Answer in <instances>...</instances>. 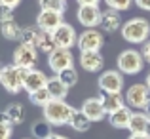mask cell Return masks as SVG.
Segmentation results:
<instances>
[{
    "mask_svg": "<svg viewBox=\"0 0 150 139\" xmlns=\"http://www.w3.org/2000/svg\"><path fill=\"white\" fill-rule=\"evenodd\" d=\"M122 38L129 44H144L150 40V23L144 17H131L122 25Z\"/></svg>",
    "mask_w": 150,
    "mask_h": 139,
    "instance_id": "cell-1",
    "label": "cell"
},
{
    "mask_svg": "<svg viewBox=\"0 0 150 139\" xmlns=\"http://www.w3.org/2000/svg\"><path fill=\"white\" fill-rule=\"evenodd\" d=\"M72 113H74V107H70L67 101L51 99L44 107V120L50 122L51 126H69Z\"/></svg>",
    "mask_w": 150,
    "mask_h": 139,
    "instance_id": "cell-2",
    "label": "cell"
},
{
    "mask_svg": "<svg viewBox=\"0 0 150 139\" xmlns=\"http://www.w3.org/2000/svg\"><path fill=\"white\" fill-rule=\"evenodd\" d=\"M25 74H27V69L15 67L13 63H11V65H6V67H4V71H2V76H0V84L4 86V90H6V92L19 93L23 90Z\"/></svg>",
    "mask_w": 150,
    "mask_h": 139,
    "instance_id": "cell-3",
    "label": "cell"
},
{
    "mask_svg": "<svg viewBox=\"0 0 150 139\" xmlns=\"http://www.w3.org/2000/svg\"><path fill=\"white\" fill-rule=\"evenodd\" d=\"M116 65H118V71L122 74H137L143 71L144 67V59H143V53L137 50H124L116 59Z\"/></svg>",
    "mask_w": 150,
    "mask_h": 139,
    "instance_id": "cell-4",
    "label": "cell"
},
{
    "mask_svg": "<svg viewBox=\"0 0 150 139\" xmlns=\"http://www.w3.org/2000/svg\"><path fill=\"white\" fill-rule=\"evenodd\" d=\"M150 103V90L146 84H133L125 92V105L135 110H144Z\"/></svg>",
    "mask_w": 150,
    "mask_h": 139,
    "instance_id": "cell-5",
    "label": "cell"
},
{
    "mask_svg": "<svg viewBox=\"0 0 150 139\" xmlns=\"http://www.w3.org/2000/svg\"><path fill=\"white\" fill-rule=\"evenodd\" d=\"M48 65H50V69L53 71L55 74H61L63 71L72 69L74 67V55H72L70 50L55 48V50L48 55Z\"/></svg>",
    "mask_w": 150,
    "mask_h": 139,
    "instance_id": "cell-6",
    "label": "cell"
},
{
    "mask_svg": "<svg viewBox=\"0 0 150 139\" xmlns=\"http://www.w3.org/2000/svg\"><path fill=\"white\" fill-rule=\"evenodd\" d=\"M97 86H99V90L103 93H122V88H124V74L118 69L105 71L99 76V80H97Z\"/></svg>",
    "mask_w": 150,
    "mask_h": 139,
    "instance_id": "cell-7",
    "label": "cell"
},
{
    "mask_svg": "<svg viewBox=\"0 0 150 139\" xmlns=\"http://www.w3.org/2000/svg\"><path fill=\"white\" fill-rule=\"evenodd\" d=\"M103 44H105V36L99 29H86L84 33L78 34L76 42L80 51H101Z\"/></svg>",
    "mask_w": 150,
    "mask_h": 139,
    "instance_id": "cell-8",
    "label": "cell"
},
{
    "mask_svg": "<svg viewBox=\"0 0 150 139\" xmlns=\"http://www.w3.org/2000/svg\"><path fill=\"white\" fill-rule=\"evenodd\" d=\"M38 61V50L34 46H27V44H19L13 51V65L21 67V69H34Z\"/></svg>",
    "mask_w": 150,
    "mask_h": 139,
    "instance_id": "cell-9",
    "label": "cell"
},
{
    "mask_svg": "<svg viewBox=\"0 0 150 139\" xmlns=\"http://www.w3.org/2000/svg\"><path fill=\"white\" fill-rule=\"evenodd\" d=\"M53 40H55V46L57 48H65V50H70L72 46H76L78 42V34L74 31L72 25L69 23H63L61 27L53 31Z\"/></svg>",
    "mask_w": 150,
    "mask_h": 139,
    "instance_id": "cell-10",
    "label": "cell"
},
{
    "mask_svg": "<svg viewBox=\"0 0 150 139\" xmlns=\"http://www.w3.org/2000/svg\"><path fill=\"white\" fill-rule=\"evenodd\" d=\"M101 15L103 11L99 10V6H78L76 11L78 23L86 29H95L97 25H101Z\"/></svg>",
    "mask_w": 150,
    "mask_h": 139,
    "instance_id": "cell-11",
    "label": "cell"
},
{
    "mask_svg": "<svg viewBox=\"0 0 150 139\" xmlns=\"http://www.w3.org/2000/svg\"><path fill=\"white\" fill-rule=\"evenodd\" d=\"M63 14L59 11H51V10H40L36 17V27L42 31H48V33H53L57 27L63 25Z\"/></svg>",
    "mask_w": 150,
    "mask_h": 139,
    "instance_id": "cell-12",
    "label": "cell"
},
{
    "mask_svg": "<svg viewBox=\"0 0 150 139\" xmlns=\"http://www.w3.org/2000/svg\"><path fill=\"white\" fill-rule=\"evenodd\" d=\"M82 113L89 118L91 122H99L106 116V110H105V105H103L101 97H89L82 103Z\"/></svg>",
    "mask_w": 150,
    "mask_h": 139,
    "instance_id": "cell-13",
    "label": "cell"
},
{
    "mask_svg": "<svg viewBox=\"0 0 150 139\" xmlns=\"http://www.w3.org/2000/svg\"><path fill=\"white\" fill-rule=\"evenodd\" d=\"M48 80H50V78L46 76L42 71L30 69V71H27V74H25L23 90H27L29 93H34V92H38V90L46 88V86H48Z\"/></svg>",
    "mask_w": 150,
    "mask_h": 139,
    "instance_id": "cell-14",
    "label": "cell"
},
{
    "mask_svg": "<svg viewBox=\"0 0 150 139\" xmlns=\"http://www.w3.org/2000/svg\"><path fill=\"white\" fill-rule=\"evenodd\" d=\"M80 65L86 73H101L105 59L101 51H82L80 53Z\"/></svg>",
    "mask_w": 150,
    "mask_h": 139,
    "instance_id": "cell-15",
    "label": "cell"
},
{
    "mask_svg": "<svg viewBox=\"0 0 150 139\" xmlns=\"http://www.w3.org/2000/svg\"><path fill=\"white\" fill-rule=\"evenodd\" d=\"M148 114L144 110H135L131 114V120H129V132L131 135H146V128H148Z\"/></svg>",
    "mask_w": 150,
    "mask_h": 139,
    "instance_id": "cell-16",
    "label": "cell"
},
{
    "mask_svg": "<svg viewBox=\"0 0 150 139\" xmlns=\"http://www.w3.org/2000/svg\"><path fill=\"white\" fill-rule=\"evenodd\" d=\"M0 118L10 122L11 126H19L25 120V107L21 103H11V105H8V109L4 113H0Z\"/></svg>",
    "mask_w": 150,
    "mask_h": 139,
    "instance_id": "cell-17",
    "label": "cell"
},
{
    "mask_svg": "<svg viewBox=\"0 0 150 139\" xmlns=\"http://www.w3.org/2000/svg\"><path fill=\"white\" fill-rule=\"evenodd\" d=\"M101 29L106 31V33H116L118 29L122 27V17H120V11H114L106 8L101 15Z\"/></svg>",
    "mask_w": 150,
    "mask_h": 139,
    "instance_id": "cell-18",
    "label": "cell"
},
{
    "mask_svg": "<svg viewBox=\"0 0 150 139\" xmlns=\"http://www.w3.org/2000/svg\"><path fill=\"white\" fill-rule=\"evenodd\" d=\"M131 114H133V110L125 105V107H122L120 110H116V113H110L108 114V122L112 124V128H116V130H127L129 128V120H131Z\"/></svg>",
    "mask_w": 150,
    "mask_h": 139,
    "instance_id": "cell-19",
    "label": "cell"
},
{
    "mask_svg": "<svg viewBox=\"0 0 150 139\" xmlns=\"http://www.w3.org/2000/svg\"><path fill=\"white\" fill-rule=\"evenodd\" d=\"M34 48L42 53H51L55 50V40H53V33H48V31H42L38 29L36 31V40H34Z\"/></svg>",
    "mask_w": 150,
    "mask_h": 139,
    "instance_id": "cell-20",
    "label": "cell"
},
{
    "mask_svg": "<svg viewBox=\"0 0 150 139\" xmlns=\"http://www.w3.org/2000/svg\"><path fill=\"white\" fill-rule=\"evenodd\" d=\"M99 97H101L103 105H105L106 114L116 113V110H120L122 107H125V97H124L122 93H103V92H101Z\"/></svg>",
    "mask_w": 150,
    "mask_h": 139,
    "instance_id": "cell-21",
    "label": "cell"
},
{
    "mask_svg": "<svg viewBox=\"0 0 150 139\" xmlns=\"http://www.w3.org/2000/svg\"><path fill=\"white\" fill-rule=\"evenodd\" d=\"M48 92L51 95V99H61V101H65L67 99V95H69V86L65 84V82L61 80L59 76H53V78H50L48 80Z\"/></svg>",
    "mask_w": 150,
    "mask_h": 139,
    "instance_id": "cell-22",
    "label": "cell"
},
{
    "mask_svg": "<svg viewBox=\"0 0 150 139\" xmlns=\"http://www.w3.org/2000/svg\"><path fill=\"white\" fill-rule=\"evenodd\" d=\"M69 126L74 130V132L86 133L89 128H91V120H89V118L86 116V114L82 113V110H76V109H74L72 116H70V122H69Z\"/></svg>",
    "mask_w": 150,
    "mask_h": 139,
    "instance_id": "cell-23",
    "label": "cell"
},
{
    "mask_svg": "<svg viewBox=\"0 0 150 139\" xmlns=\"http://www.w3.org/2000/svg\"><path fill=\"white\" fill-rule=\"evenodd\" d=\"M21 27L17 25V21H8V23H2L0 25V33H2V36L6 38V40H19L21 38Z\"/></svg>",
    "mask_w": 150,
    "mask_h": 139,
    "instance_id": "cell-24",
    "label": "cell"
},
{
    "mask_svg": "<svg viewBox=\"0 0 150 139\" xmlns=\"http://www.w3.org/2000/svg\"><path fill=\"white\" fill-rule=\"evenodd\" d=\"M50 128H51L50 122H46V120H38V122H34V124L30 126V132H33V135L36 137V139H46V137L50 135V133H53Z\"/></svg>",
    "mask_w": 150,
    "mask_h": 139,
    "instance_id": "cell-25",
    "label": "cell"
},
{
    "mask_svg": "<svg viewBox=\"0 0 150 139\" xmlns=\"http://www.w3.org/2000/svg\"><path fill=\"white\" fill-rule=\"evenodd\" d=\"M29 99H30V103H34V105H38V107L44 109V107L51 101V95L48 92V88H42V90H38V92H34V93H29Z\"/></svg>",
    "mask_w": 150,
    "mask_h": 139,
    "instance_id": "cell-26",
    "label": "cell"
},
{
    "mask_svg": "<svg viewBox=\"0 0 150 139\" xmlns=\"http://www.w3.org/2000/svg\"><path fill=\"white\" fill-rule=\"evenodd\" d=\"M40 10H51V11H63L67 10V0H38Z\"/></svg>",
    "mask_w": 150,
    "mask_h": 139,
    "instance_id": "cell-27",
    "label": "cell"
},
{
    "mask_svg": "<svg viewBox=\"0 0 150 139\" xmlns=\"http://www.w3.org/2000/svg\"><path fill=\"white\" fill-rule=\"evenodd\" d=\"M36 31H38V27H25V29L21 31V38H19V42H21V44H27V46H34Z\"/></svg>",
    "mask_w": 150,
    "mask_h": 139,
    "instance_id": "cell-28",
    "label": "cell"
},
{
    "mask_svg": "<svg viewBox=\"0 0 150 139\" xmlns=\"http://www.w3.org/2000/svg\"><path fill=\"white\" fill-rule=\"evenodd\" d=\"M103 2L106 4V8L108 10H114V11H125L131 8L133 0H103Z\"/></svg>",
    "mask_w": 150,
    "mask_h": 139,
    "instance_id": "cell-29",
    "label": "cell"
},
{
    "mask_svg": "<svg viewBox=\"0 0 150 139\" xmlns=\"http://www.w3.org/2000/svg\"><path fill=\"white\" fill-rule=\"evenodd\" d=\"M59 78H61L63 82H65L69 88H72V86H76V82H78V73H76V69H67V71H63L61 74H57Z\"/></svg>",
    "mask_w": 150,
    "mask_h": 139,
    "instance_id": "cell-30",
    "label": "cell"
},
{
    "mask_svg": "<svg viewBox=\"0 0 150 139\" xmlns=\"http://www.w3.org/2000/svg\"><path fill=\"white\" fill-rule=\"evenodd\" d=\"M8 21H13V8L0 4V25L8 23Z\"/></svg>",
    "mask_w": 150,
    "mask_h": 139,
    "instance_id": "cell-31",
    "label": "cell"
},
{
    "mask_svg": "<svg viewBox=\"0 0 150 139\" xmlns=\"http://www.w3.org/2000/svg\"><path fill=\"white\" fill-rule=\"evenodd\" d=\"M11 132H13V126L0 118V139H11Z\"/></svg>",
    "mask_w": 150,
    "mask_h": 139,
    "instance_id": "cell-32",
    "label": "cell"
},
{
    "mask_svg": "<svg viewBox=\"0 0 150 139\" xmlns=\"http://www.w3.org/2000/svg\"><path fill=\"white\" fill-rule=\"evenodd\" d=\"M141 53H143L144 63H148V65H150V40L143 44V50H141Z\"/></svg>",
    "mask_w": 150,
    "mask_h": 139,
    "instance_id": "cell-33",
    "label": "cell"
},
{
    "mask_svg": "<svg viewBox=\"0 0 150 139\" xmlns=\"http://www.w3.org/2000/svg\"><path fill=\"white\" fill-rule=\"evenodd\" d=\"M133 4H137V8L144 11H150V0H133Z\"/></svg>",
    "mask_w": 150,
    "mask_h": 139,
    "instance_id": "cell-34",
    "label": "cell"
},
{
    "mask_svg": "<svg viewBox=\"0 0 150 139\" xmlns=\"http://www.w3.org/2000/svg\"><path fill=\"white\" fill-rule=\"evenodd\" d=\"M0 4H4V6H10V8H17L19 4H21V0H0Z\"/></svg>",
    "mask_w": 150,
    "mask_h": 139,
    "instance_id": "cell-35",
    "label": "cell"
},
{
    "mask_svg": "<svg viewBox=\"0 0 150 139\" xmlns=\"http://www.w3.org/2000/svg\"><path fill=\"white\" fill-rule=\"evenodd\" d=\"M80 6H99L101 0H76Z\"/></svg>",
    "mask_w": 150,
    "mask_h": 139,
    "instance_id": "cell-36",
    "label": "cell"
},
{
    "mask_svg": "<svg viewBox=\"0 0 150 139\" xmlns=\"http://www.w3.org/2000/svg\"><path fill=\"white\" fill-rule=\"evenodd\" d=\"M46 139H69V137H65V135H61V133H50Z\"/></svg>",
    "mask_w": 150,
    "mask_h": 139,
    "instance_id": "cell-37",
    "label": "cell"
},
{
    "mask_svg": "<svg viewBox=\"0 0 150 139\" xmlns=\"http://www.w3.org/2000/svg\"><path fill=\"white\" fill-rule=\"evenodd\" d=\"M129 139H150L148 135H129Z\"/></svg>",
    "mask_w": 150,
    "mask_h": 139,
    "instance_id": "cell-38",
    "label": "cell"
},
{
    "mask_svg": "<svg viewBox=\"0 0 150 139\" xmlns=\"http://www.w3.org/2000/svg\"><path fill=\"white\" fill-rule=\"evenodd\" d=\"M144 84H146V88L150 90V73L146 74V80H144Z\"/></svg>",
    "mask_w": 150,
    "mask_h": 139,
    "instance_id": "cell-39",
    "label": "cell"
},
{
    "mask_svg": "<svg viewBox=\"0 0 150 139\" xmlns=\"http://www.w3.org/2000/svg\"><path fill=\"white\" fill-rule=\"evenodd\" d=\"M144 113H146V114H148V118H150V103H148V107H146V109H144Z\"/></svg>",
    "mask_w": 150,
    "mask_h": 139,
    "instance_id": "cell-40",
    "label": "cell"
},
{
    "mask_svg": "<svg viewBox=\"0 0 150 139\" xmlns=\"http://www.w3.org/2000/svg\"><path fill=\"white\" fill-rule=\"evenodd\" d=\"M146 135L150 137V122H148V128H146Z\"/></svg>",
    "mask_w": 150,
    "mask_h": 139,
    "instance_id": "cell-41",
    "label": "cell"
},
{
    "mask_svg": "<svg viewBox=\"0 0 150 139\" xmlns=\"http://www.w3.org/2000/svg\"><path fill=\"white\" fill-rule=\"evenodd\" d=\"M2 71H4V65L0 63V76H2Z\"/></svg>",
    "mask_w": 150,
    "mask_h": 139,
    "instance_id": "cell-42",
    "label": "cell"
},
{
    "mask_svg": "<svg viewBox=\"0 0 150 139\" xmlns=\"http://www.w3.org/2000/svg\"><path fill=\"white\" fill-rule=\"evenodd\" d=\"M25 139H30V137H25Z\"/></svg>",
    "mask_w": 150,
    "mask_h": 139,
    "instance_id": "cell-43",
    "label": "cell"
}]
</instances>
